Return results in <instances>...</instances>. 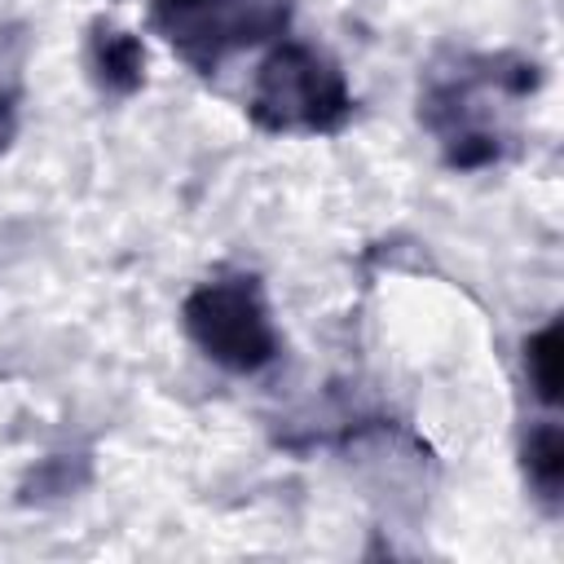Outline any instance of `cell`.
Returning <instances> with one entry per match:
<instances>
[{"mask_svg":"<svg viewBox=\"0 0 564 564\" xmlns=\"http://www.w3.org/2000/svg\"><path fill=\"white\" fill-rule=\"evenodd\" d=\"M538 62L520 53H471L458 57L454 70H436L419 97L423 128L441 141L449 167L476 172L507 154L511 132L498 123L502 97H524L538 88Z\"/></svg>","mask_w":564,"mask_h":564,"instance_id":"6da1fadb","label":"cell"},{"mask_svg":"<svg viewBox=\"0 0 564 564\" xmlns=\"http://www.w3.org/2000/svg\"><path fill=\"white\" fill-rule=\"evenodd\" d=\"M524 471H529V485L533 494L555 507L560 502V485H564V436H560V423H538L524 441Z\"/></svg>","mask_w":564,"mask_h":564,"instance_id":"8992f818","label":"cell"},{"mask_svg":"<svg viewBox=\"0 0 564 564\" xmlns=\"http://www.w3.org/2000/svg\"><path fill=\"white\" fill-rule=\"evenodd\" d=\"M524 370H529V383H533L538 401L555 405L560 401V322L542 326L524 344Z\"/></svg>","mask_w":564,"mask_h":564,"instance_id":"52a82bcc","label":"cell"},{"mask_svg":"<svg viewBox=\"0 0 564 564\" xmlns=\"http://www.w3.org/2000/svg\"><path fill=\"white\" fill-rule=\"evenodd\" d=\"M18 132V79H0V150L13 141Z\"/></svg>","mask_w":564,"mask_h":564,"instance_id":"ba28073f","label":"cell"},{"mask_svg":"<svg viewBox=\"0 0 564 564\" xmlns=\"http://www.w3.org/2000/svg\"><path fill=\"white\" fill-rule=\"evenodd\" d=\"M339 62L304 40H282L256 70L247 115L264 132H339L352 119Z\"/></svg>","mask_w":564,"mask_h":564,"instance_id":"7a4b0ae2","label":"cell"},{"mask_svg":"<svg viewBox=\"0 0 564 564\" xmlns=\"http://www.w3.org/2000/svg\"><path fill=\"white\" fill-rule=\"evenodd\" d=\"M181 322L198 352L234 375H256L278 357L269 300L251 273H225L194 286L181 304Z\"/></svg>","mask_w":564,"mask_h":564,"instance_id":"3957f363","label":"cell"},{"mask_svg":"<svg viewBox=\"0 0 564 564\" xmlns=\"http://www.w3.org/2000/svg\"><path fill=\"white\" fill-rule=\"evenodd\" d=\"M84 57H88L93 84L101 93H110V97H128V93H137L145 84V48H141V40L132 31L106 22V18H97L88 26V53Z\"/></svg>","mask_w":564,"mask_h":564,"instance_id":"5b68a950","label":"cell"},{"mask_svg":"<svg viewBox=\"0 0 564 564\" xmlns=\"http://www.w3.org/2000/svg\"><path fill=\"white\" fill-rule=\"evenodd\" d=\"M291 22V0H150V26L198 75H212L234 48L264 44Z\"/></svg>","mask_w":564,"mask_h":564,"instance_id":"277c9868","label":"cell"}]
</instances>
